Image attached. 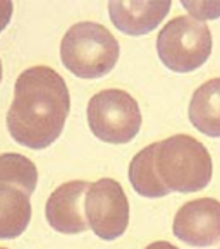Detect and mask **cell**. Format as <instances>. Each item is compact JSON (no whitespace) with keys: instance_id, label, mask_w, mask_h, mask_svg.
Listing matches in <instances>:
<instances>
[{"instance_id":"1","label":"cell","mask_w":220,"mask_h":249,"mask_svg":"<svg viewBox=\"0 0 220 249\" xmlns=\"http://www.w3.org/2000/svg\"><path fill=\"white\" fill-rule=\"evenodd\" d=\"M71 110L64 77L48 66H35L18 77L7 112L12 140L31 150L48 148L62 134Z\"/></svg>"},{"instance_id":"2","label":"cell","mask_w":220,"mask_h":249,"mask_svg":"<svg viewBox=\"0 0 220 249\" xmlns=\"http://www.w3.org/2000/svg\"><path fill=\"white\" fill-rule=\"evenodd\" d=\"M155 169L169 191L196 193L212 180L213 163L205 144L187 134H174L157 143Z\"/></svg>"},{"instance_id":"3","label":"cell","mask_w":220,"mask_h":249,"mask_svg":"<svg viewBox=\"0 0 220 249\" xmlns=\"http://www.w3.org/2000/svg\"><path fill=\"white\" fill-rule=\"evenodd\" d=\"M119 41L98 22L85 21L71 26L60 43V59L69 72L83 79L105 76L117 64Z\"/></svg>"},{"instance_id":"4","label":"cell","mask_w":220,"mask_h":249,"mask_svg":"<svg viewBox=\"0 0 220 249\" xmlns=\"http://www.w3.org/2000/svg\"><path fill=\"white\" fill-rule=\"evenodd\" d=\"M162 64L172 72L186 74L200 69L212 53V33L205 22L179 16L162 28L157 38Z\"/></svg>"},{"instance_id":"5","label":"cell","mask_w":220,"mask_h":249,"mask_svg":"<svg viewBox=\"0 0 220 249\" xmlns=\"http://www.w3.org/2000/svg\"><path fill=\"white\" fill-rule=\"evenodd\" d=\"M86 114L92 132L105 143H129L141 127L140 105L122 89H103L93 95Z\"/></svg>"},{"instance_id":"6","label":"cell","mask_w":220,"mask_h":249,"mask_svg":"<svg viewBox=\"0 0 220 249\" xmlns=\"http://www.w3.org/2000/svg\"><path fill=\"white\" fill-rule=\"evenodd\" d=\"M85 213L96 237L103 241L121 237L129 224V201L121 184L109 177L90 184L85 196Z\"/></svg>"},{"instance_id":"7","label":"cell","mask_w":220,"mask_h":249,"mask_svg":"<svg viewBox=\"0 0 220 249\" xmlns=\"http://www.w3.org/2000/svg\"><path fill=\"white\" fill-rule=\"evenodd\" d=\"M174 235L195 248H208L220 241V201L200 198L187 201L174 216Z\"/></svg>"},{"instance_id":"8","label":"cell","mask_w":220,"mask_h":249,"mask_svg":"<svg viewBox=\"0 0 220 249\" xmlns=\"http://www.w3.org/2000/svg\"><path fill=\"white\" fill-rule=\"evenodd\" d=\"M90 184L86 180L64 182L50 195L45 206V216L54 231L60 234H81L90 229L86 213L83 212V196Z\"/></svg>"},{"instance_id":"9","label":"cell","mask_w":220,"mask_h":249,"mask_svg":"<svg viewBox=\"0 0 220 249\" xmlns=\"http://www.w3.org/2000/svg\"><path fill=\"white\" fill-rule=\"evenodd\" d=\"M169 0L155 2H109V14L114 26L124 35L141 36L158 28L169 14Z\"/></svg>"},{"instance_id":"10","label":"cell","mask_w":220,"mask_h":249,"mask_svg":"<svg viewBox=\"0 0 220 249\" xmlns=\"http://www.w3.org/2000/svg\"><path fill=\"white\" fill-rule=\"evenodd\" d=\"M187 114L200 132L220 138V77L206 81L193 93Z\"/></svg>"},{"instance_id":"11","label":"cell","mask_w":220,"mask_h":249,"mask_svg":"<svg viewBox=\"0 0 220 249\" xmlns=\"http://www.w3.org/2000/svg\"><path fill=\"white\" fill-rule=\"evenodd\" d=\"M31 220L30 195L11 186H0V239L19 237Z\"/></svg>"},{"instance_id":"12","label":"cell","mask_w":220,"mask_h":249,"mask_svg":"<svg viewBox=\"0 0 220 249\" xmlns=\"http://www.w3.org/2000/svg\"><path fill=\"white\" fill-rule=\"evenodd\" d=\"M155 151L157 143L143 148L129 163V182L132 189L145 198H162L170 193L158 179L155 169Z\"/></svg>"},{"instance_id":"13","label":"cell","mask_w":220,"mask_h":249,"mask_svg":"<svg viewBox=\"0 0 220 249\" xmlns=\"http://www.w3.org/2000/svg\"><path fill=\"white\" fill-rule=\"evenodd\" d=\"M38 182L37 165L24 155L4 153L0 155V186H11L33 195Z\"/></svg>"},{"instance_id":"14","label":"cell","mask_w":220,"mask_h":249,"mask_svg":"<svg viewBox=\"0 0 220 249\" xmlns=\"http://www.w3.org/2000/svg\"><path fill=\"white\" fill-rule=\"evenodd\" d=\"M181 4L198 21L220 18V2H186V0H183Z\"/></svg>"},{"instance_id":"15","label":"cell","mask_w":220,"mask_h":249,"mask_svg":"<svg viewBox=\"0 0 220 249\" xmlns=\"http://www.w3.org/2000/svg\"><path fill=\"white\" fill-rule=\"evenodd\" d=\"M12 18V2L11 0H0V33L7 28Z\"/></svg>"},{"instance_id":"16","label":"cell","mask_w":220,"mask_h":249,"mask_svg":"<svg viewBox=\"0 0 220 249\" xmlns=\"http://www.w3.org/2000/svg\"><path fill=\"white\" fill-rule=\"evenodd\" d=\"M145 249H179V248L167 241H157V242H151V244L147 246Z\"/></svg>"},{"instance_id":"17","label":"cell","mask_w":220,"mask_h":249,"mask_svg":"<svg viewBox=\"0 0 220 249\" xmlns=\"http://www.w3.org/2000/svg\"><path fill=\"white\" fill-rule=\"evenodd\" d=\"M0 81H2V62H0Z\"/></svg>"},{"instance_id":"18","label":"cell","mask_w":220,"mask_h":249,"mask_svg":"<svg viewBox=\"0 0 220 249\" xmlns=\"http://www.w3.org/2000/svg\"><path fill=\"white\" fill-rule=\"evenodd\" d=\"M0 249H7V248H0Z\"/></svg>"}]
</instances>
